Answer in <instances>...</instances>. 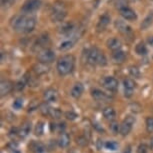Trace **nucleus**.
Listing matches in <instances>:
<instances>
[{"instance_id":"1","label":"nucleus","mask_w":153,"mask_h":153,"mask_svg":"<svg viewBox=\"0 0 153 153\" xmlns=\"http://www.w3.org/2000/svg\"><path fill=\"white\" fill-rule=\"evenodd\" d=\"M10 25L16 32L30 33L36 26V17L32 14H18L11 19Z\"/></svg>"},{"instance_id":"2","label":"nucleus","mask_w":153,"mask_h":153,"mask_svg":"<svg viewBox=\"0 0 153 153\" xmlns=\"http://www.w3.org/2000/svg\"><path fill=\"white\" fill-rule=\"evenodd\" d=\"M85 56H86V61L90 65L105 66L107 64V59H106L105 54L97 47H91L87 49Z\"/></svg>"},{"instance_id":"3","label":"nucleus","mask_w":153,"mask_h":153,"mask_svg":"<svg viewBox=\"0 0 153 153\" xmlns=\"http://www.w3.org/2000/svg\"><path fill=\"white\" fill-rule=\"evenodd\" d=\"M75 65V58L73 55H64L60 57L56 63V69L58 71L59 75L65 76V75L70 74L74 69Z\"/></svg>"},{"instance_id":"4","label":"nucleus","mask_w":153,"mask_h":153,"mask_svg":"<svg viewBox=\"0 0 153 153\" xmlns=\"http://www.w3.org/2000/svg\"><path fill=\"white\" fill-rule=\"evenodd\" d=\"M67 15V9L62 2H55L50 10V19L52 22H62Z\"/></svg>"},{"instance_id":"5","label":"nucleus","mask_w":153,"mask_h":153,"mask_svg":"<svg viewBox=\"0 0 153 153\" xmlns=\"http://www.w3.org/2000/svg\"><path fill=\"white\" fill-rule=\"evenodd\" d=\"M42 5L41 0H25L21 7V11L25 14H32Z\"/></svg>"},{"instance_id":"6","label":"nucleus","mask_w":153,"mask_h":153,"mask_svg":"<svg viewBox=\"0 0 153 153\" xmlns=\"http://www.w3.org/2000/svg\"><path fill=\"white\" fill-rule=\"evenodd\" d=\"M68 37H69V38L64 39L61 43H60V45H59V50H61V51H66V50H69L70 48L73 47L74 44H75V42H76L77 40L79 39L80 34L78 33V31H77V29H76L73 33L71 34V35H69Z\"/></svg>"},{"instance_id":"7","label":"nucleus","mask_w":153,"mask_h":153,"mask_svg":"<svg viewBox=\"0 0 153 153\" xmlns=\"http://www.w3.org/2000/svg\"><path fill=\"white\" fill-rule=\"evenodd\" d=\"M38 61L40 63H43V64H49V63L53 62L54 59H55V53H54L53 50L49 48H45L43 50L39 51L38 52Z\"/></svg>"},{"instance_id":"8","label":"nucleus","mask_w":153,"mask_h":153,"mask_svg":"<svg viewBox=\"0 0 153 153\" xmlns=\"http://www.w3.org/2000/svg\"><path fill=\"white\" fill-rule=\"evenodd\" d=\"M135 123V118L133 116H127L120 124V134L122 136H127L132 130L133 124Z\"/></svg>"},{"instance_id":"9","label":"nucleus","mask_w":153,"mask_h":153,"mask_svg":"<svg viewBox=\"0 0 153 153\" xmlns=\"http://www.w3.org/2000/svg\"><path fill=\"white\" fill-rule=\"evenodd\" d=\"M114 26L121 34H122V35H124L125 37L132 36V28L129 26L125 21H123V20H121V19L115 20Z\"/></svg>"},{"instance_id":"10","label":"nucleus","mask_w":153,"mask_h":153,"mask_svg":"<svg viewBox=\"0 0 153 153\" xmlns=\"http://www.w3.org/2000/svg\"><path fill=\"white\" fill-rule=\"evenodd\" d=\"M102 84L104 86V88L107 89L108 91L114 92L118 88V80L116 78H114L113 76H106L102 80Z\"/></svg>"},{"instance_id":"11","label":"nucleus","mask_w":153,"mask_h":153,"mask_svg":"<svg viewBox=\"0 0 153 153\" xmlns=\"http://www.w3.org/2000/svg\"><path fill=\"white\" fill-rule=\"evenodd\" d=\"M118 10H119L120 15L122 16L125 20H128V21H133V20L137 19L136 12H135V11L129 6L122 7V8H120V9H118Z\"/></svg>"},{"instance_id":"12","label":"nucleus","mask_w":153,"mask_h":153,"mask_svg":"<svg viewBox=\"0 0 153 153\" xmlns=\"http://www.w3.org/2000/svg\"><path fill=\"white\" fill-rule=\"evenodd\" d=\"M124 86V96L126 98H130L133 95L134 89H135V82L133 79L131 78H126L123 81Z\"/></svg>"},{"instance_id":"13","label":"nucleus","mask_w":153,"mask_h":153,"mask_svg":"<svg viewBox=\"0 0 153 153\" xmlns=\"http://www.w3.org/2000/svg\"><path fill=\"white\" fill-rule=\"evenodd\" d=\"M110 20H111L110 16H109L107 13L101 15L99 20H98L97 25H96L97 32H102V31H104L106 29V27L108 26V24L110 23Z\"/></svg>"},{"instance_id":"14","label":"nucleus","mask_w":153,"mask_h":153,"mask_svg":"<svg viewBox=\"0 0 153 153\" xmlns=\"http://www.w3.org/2000/svg\"><path fill=\"white\" fill-rule=\"evenodd\" d=\"M48 40H49L48 34L43 33L42 35H40V36L38 37V38H37V40L35 41V43H34V45H33V50H34V51H37V50L41 51V50H43V49H45V48H44V45L47 44ZM39 51H38V52H39Z\"/></svg>"},{"instance_id":"15","label":"nucleus","mask_w":153,"mask_h":153,"mask_svg":"<svg viewBox=\"0 0 153 153\" xmlns=\"http://www.w3.org/2000/svg\"><path fill=\"white\" fill-rule=\"evenodd\" d=\"M43 98L46 102H56L58 99V93L54 88H48L46 89L43 93Z\"/></svg>"},{"instance_id":"16","label":"nucleus","mask_w":153,"mask_h":153,"mask_svg":"<svg viewBox=\"0 0 153 153\" xmlns=\"http://www.w3.org/2000/svg\"><path fill=\"white\" fill-rule=\"evenodd\" d=\"M76 30L75 29V26L72 22H66L63 23L61 26L59 27V32L63 34V35H71L74 31Z\"/></svg>"},{"instance_id":"17","label":"nucleus","mask_w":153,"mask_h":153,"mask_svg":"<svg viewBox=\"0 0 153 153\" xmlns=\"http://www.w3.org/2000/svg\"><path fill=\"white\" fill-rule=\"evenodd\" d=\"M83 91H84V86L81 82H77L73 85V87L71 88L70 94L73 98H79L82 95Z\"/></svg>"},{"instance_id":"18","label":"nucleus","mask_w":153,"mask_h":153,"mask_svg":"<svg viewBox=\"0 0 153 153\" xmlns=\"http://www.w3.org/2000/svg\"><path fill=\"white\" fill-rule=\"evenodd\" d=\"M13 89V83L9 80H1L0 83V92H1V96L7 95L9 92Z\"/></svg>"},{"instance_id":"19","label":"nucleus","mask_w":153,"mask_h":153,"mask_svg":"<svg viewBox=\"0 0 153 153\" xmlns=\"http://www.w3.org/2000/svg\"><path fill=\"white\" fill-rule=\"evenodd\" d=\"M106 45H107V47L110 49V50L113 51V52H114V51L120 50V48H121L120 40L118 39V38H115V37L108 39L107 42H106Z\"/></svg>"},{"instance_id":"20","label":"nucleus","mask_w":153,"mask_h":153,"mask_svg":"<svg viewBox=\"0 0 153 153\" xmlns=\"http://www.w3.org/2000/svg\"><path fill=\"white\" fill-rule=\"evenodd\" d=\"M30 130H31V123L27 121V122L23 123V125L18 129V136L20 138H25L30 133Z\"/></svg>"},{"instance_id":"21","label":"nucleus","mask_w":153,"mask_h":153,"mask_svg":"<svg viewBox=\"0 0 153 153\" xmlns=\"http://www.w3.org/2000/svg\"><path fill=\"white\" fill-rule=\"evenodd\" d=\"M57 143H58V145L60 147L65 148V147H67L69 145V143H70V136H69L67 133L63 132V133L60 134L58 140H57Z\"/></svg>"},{"instance_id":"22","label":"nucleus","mask_w":153,"mask_h":153,"mask_svg":"<svg viewBox=\"0 0 153 153\" xmlns=\"http://www.w3.org/2000/svg\"><path fill=\"white\" fill-rule=\"evenodd\" d=\"M152 22H153V12H149L145 18L143 19V21L140 25V28L142 30H146L152 24Z\"/></svg>"},{"instance_id":"23","label":"nucleus","mask_w":153,"mask_h":153,"mask_svg":"<svg viewBox=\"0 0 153 153\" xmlns=\"http://www.w3.org/2000/svg\"><path fill=\"white\" fill-rule=\"evenodd\" d=\"M112 58L115 62L117 63H122L124 60L126 58V54L124 51H122L120 49V50H117V51H114L113 54H112Z\"/></svg>"},{"instance_id":"24","label":"nucleus","mask_w":153,"mask_h":153,"mask_svg":"<svg viewBox=\"0 0 153 153\" xmlns=\"http://www.w3.org/2000/svg\"><path fill=\"white\" fill-rule=\"evenodd\" d=\"M91 95H92V97H93V99L97 101H103L107 98L104 92L99 90V89H93V90L91 91Z\"/></svg>"},{"instance_id":"25","label":"nucleus","mask_w":153,"mask_h":153,"mask_svg":"<svg viewBox=\"0 0 153 153\" xmlns=\"http://www.w3.org/2000/svg\"><path fill=\"white\" fill-rule=\"evenodd\" d=\"M102 113H103V116H104L105 119L110 120V121L113 120L115 118V115H116L115 110L112 107H105L104 109H103Z\"/></svg>"},{"instance_id":"26","label":"nucleus","mask_w":153,"mask_h":153,"mask_svg":"<svg viewBox=\"0 0 153 153\" xmlns=\"http://www.w3.org/2000/svg\"><path fill=\"white\" fill-rule=\"evenodd\" d=\"M147 47L145 45V43L144 42H139L138 44L135 46V52H136L138 55H146L147 54Z\"/></svg>"},{"instance_id":"27","label":"nucleus","mask_w":153,"mask_h":153,"mask_svg":"<svg viewBox=\"0 0 153 153\" xmlns=\"http://www.w3.org/2000/svg\"><path fill=\"white\" fill-rule=\"evenodd\" d=\"M27 82H28V77L26 74V75H24L19 81H17V83L15 84V89L17 91H22L23 89H24L25 85L27 84Z\"/></svg>"},{"instance_id":"28","label":"nucleus","mask_w":153,"mask_h":153,"mask_svg":"<svg viewBox=\"0 0 153 153\" xmlns=\"http://www.w3.org/2000/svg\"><path fill=\"white\" fill-rule=\"evenodd\" d=\"M48 70H49L48 66L40 62L37 65L34 66V71H35L37 74H44L46 72H48Z\"/></svg>"},{"instance_id":"29","label":"nucleus","mask_w":153,"mask_h":153,"mask_svg":"<svg viewBox=\"0 0 153 153\" xmlns=\"http://www.w3.org/2000/svg\"><path fill=\"white\" fill-rule=\"evenodd\" d=\"M31 149L35 153H44L45 147L42 143L40 142H32L31 143Z\"/></svg>"},{"instance_id":"30","label":"nucleus","mask_w":153,"mask_h":153,"mask_svg":"<svg viewBox=\"0 0 153 153\" xmlns=\"http://www.w3.org/2000/svg\"><path fill=\"white\" fill-rule=\"evenodd\" d=\"M39 111L41 112L43 115H50L51 107L47 104V102H44L39 105Z\"/></svg>"},{"instance_id":"31","label":"nucleus","mask_w":153,"mask_h":153,"mask_svg":"<svg viewBox=\"0 0 153 153\" xmlns=\"http://www.w3.org/2000/svg\"><path fill=\"white\" fill-rule=\"evenodd\" d=\"M109 129H110V131L113 134L120 133V125L116 122V121H112V122H110V125H109Z\"/></svg>"},{"instance_id":"32","label":"nucleus","mask_w":153,"mask_h":153,"mask_svg":"<svg viewBox=\"0 0 153 153\" xmlns=\"http://www.w3.org/2000/svg\"><path fill=\"white\" fill-rule=\"evenodd\" d=\"M34 132H35V135H37V136H41L43 132H44V124L42 122H37L35 128H34Z\"/></svg>"},{"instance_id":"33","label":"nucleus","mask_w":153,"mask_h":153,"mask_svg":"<svg viewBox=\"0 0 153 153\" xmlns=\"http://www.w3.org/2000/svg\"><path fill=\"white\" fill-rule=\"evenodd\" d=\"M145 125H146L147 132H149V133H152V132H153V117L152 116H149V117L146 118Z\"/></svg>"},{"instance_id":"34","label":"nucleus","mask_w":153,"mask_h":153,"mask_svg":"<svg viewBox=\"0 0 153 153\" xmlns=\"http://www.w3.org/2000/svg\"><path fill=\"white\" fill-rule=\"evenodd\" d=\"M129 73L134 78H139L140 77V71L136 66H130L129 67Z\"/></svg>"},{"instance_id":"35","label":"nucleus","mask_w":153,"mask_h":153,"mask_svg":"<svg viewBox=\"0 0 153 153\" xmlns=\"http://www.w3.org/2000/svg\"><path fill=\"white\" fill-rule=\"evenodd\" d=\"M105 148L114 151V150H116L118 148V143L115 142V141H107L105 143Z\"/></svg>"},{"instance_id":"36","label":"nucleus","mask_w":153,"mask_h":153,"mask_svg":"<svg viewBox=\"0 0 153 153\" xmlns=\"http://www.w3.org/2000/svg\"><path fill=\"white\" fill-rule=\"evenodd\" d=\"M147 152H148V146H147L145 143L140 144V145L138 146L137 151H136V153H147Z\"/></svg>"},{"instance_id":"37","label":"nucleus","mask_w":153,"mask_h":153,"mask_svg":"<svg viewBox=\"0 0 153 153\" xmlns=\"http://www.w3.org/2000/svg\"><path fill=\"white\" fill-rule=\"evenodd\" d=\"M22 105H23V100L21 98H17V99H15V101L13 102V108L17 109V110L21 108Z\"/></svg>"},{"instance_id":"38","label":"nucleus","mask_w":153,"mask_h":153,"mask_svg":"<svg viewBox=\"0 0 153 153\" xmlns=\"http://www.w3.org/2000/svg\"><path fill=\"white\" fill-rule=\"evenodd\" d=\"M15 1L16 0H1V5H2V7L8 8V7H10L13 3H15Z\"/></svg>"},{"instance_id":"39","label":"nucleus","mask_w":153,"mask_h":153,"mask_svg":"<svg viewBox=\"0 0 153 153\" xmlns=\"http://www.w3.org/2000/svg\"><path fill=\"white\" fill-rule=\"evenodd\" d=\"M50 116L53 117V118H59L61 116V112L58 109H54V108H51V111H50Z\"/></svg>"},{"instance_id":"40","label":"nucleus","mask_w":153,"mask_h":153,"mask_svg":"<svg viewBox=\"0 0 153 153\" xmlns=\"http://www.w3.org/2000/svg\"><path fill=\"white\" fill-rule=\"evenodd\" d=\"M65 117L67 118L68 120H75L76 119V117H77V114L75 113V112H73V111H67L65 113Z\"/></svg>"},{"instance_id":"41","label":"nucleus","mask_w":153,"mask_h":153,"mask_svg":"<svg viewBox=\"0 0 153 153\" xmlns=\"http://www.w3.org/2000/svg\"><path fill=\"white\" fill-rule=\"evenodd\" d=\"M147 42H148V44L153 47V36H149L148 39H147Z\"/></svg>"},{"instance_id":"42","label":"nucleus","mask_w":153,"mask_h":153,"mask_svg":"<svg viewBox=\"0 0 153 153\" xmlns=\"http://www.w3.org/2000/svg\"><path fill=\"white\" fill-rule=\"evenodd\" d=\"M122 153H132L131 147H130V146H127V147H125V149H124V151H123Z\"/></svg>"},{"instance_id":"43","label":"nucleus","mask_w":153,"mask_h":153,"mask_svg":"<svg viewBox=\"0 0 153 153\" xmlns=\"http://www.w3.org/2000/svg\"><path fill=\"white\" fill-rule=\"evenodd\" d=\"M56 128H57V125H56V124L55 123H51L50 124V130L51 131H54V130H56Z\"/></svg>"},{"instance_id":"44","label":"nucleus","mask_w":153,"mask_h":153,"mask_svg":"<svg viewBox=\"0 0 153 153\" xmlns=\"http://www.w3.org/2000/svg\"><path fill=\"white\" fill-rule=\"evenodd\" d=\"M151 147L153 148V138H152V140H151Z\"/></svg>"}]
</instances>
